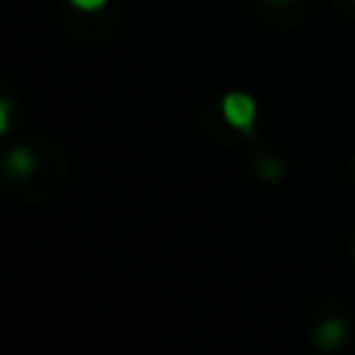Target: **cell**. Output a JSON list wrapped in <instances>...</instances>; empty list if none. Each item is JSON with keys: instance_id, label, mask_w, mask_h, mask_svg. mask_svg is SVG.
I'll list each match as a JSON object with an SVG mask.
<instances>
[{"instance_id": "obj_1", "label": "cell", "mask_w": 355, "mask_h": 355, "mask_svg": "<svg viewBox=\"0 0 355 355\" xmlns=\"http://www.w3.org/2000/svg\"><path fill=\"white\" fill-rule=\"evenodd\" d=\"M222 111H225V119L236 128H250L252 119H255V100L244 92H233L222 100Z\"/></svg>"}, {"instance_id": "obj_6", "label": "cell", "mask_w": 355, "mask_h": 355, "mask_svg": "<svg viewBox=\"0 0 355 355\" xmlns=\"http://www.w3.org/2000/svg\"><path fill=\"white\" fill-rule=\"evenodd\" d=\"M272 3H283V0H272Z\"/></svg>"}, {"instance_id": "obj_4", "label": "cell", "mask_w": 355, "mask_h": 355, "mask_svg": "<svg viewBox=\"0 0 355 355\" xmlns=\"http://www.w3.org/2000/svg\"><path fill=\"white\" fill-rule=\"evenodd\" d=\"M72 6H78V8H83V11H94V8H103L108 0H69Z\"/></svg>"}, {"instance_id": "obj_5", "label": "cell", "mask_w": 355, "mask_h": 355, "mask_svg": "<svg viewBox=\"0 0 355 355\" xmlns=\"http://www.w3.org/2000/svg\"><path fill=\"white\" fill-rule=\"evenodd\" d=\"M8 128V103L0 100V133Z\"/></svg>"}, {"instance_id": "obj_3", "label": "cell", "mask_w": 355, "mask_h": 355, "mask_svg": "<svg viewBox=\"0 0 355 355\" xmlns=\"http://www.w3.org/2000/svg\"><path fill=\"white\" fill-rule=\"evenodd\" d=\"M8 166H11L14 172H19V175H22V172H28V169H31V155H28L25 150H14V153L8 155Z\"/></svg>"}, {"instance_id": "obj_2", "label": "cell", "mask_w": 355, "mask_h": 355, "mask_svg": "<svg viewBox=\"0 0 355 355\" xmlns=\"http://www.w3.org/2000/svg\"><path fill=\"white\" fill-rule=\"evenodd\" d=\"M341 338H344V324L341 322H324L316 333V341L322 347H336V344H341Z\"/></svg>"}]
</instances>
